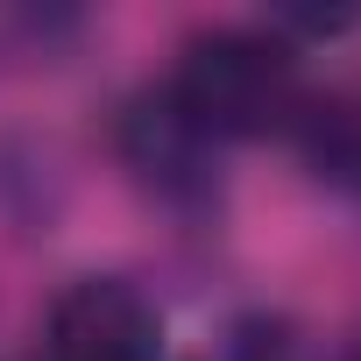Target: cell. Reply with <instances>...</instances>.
<instances>
[{"label":"cell","instance_id":"cell-1","mask_svg":"<svg viewBox=\"0 0 361 361\" xmlns=\"http://www.w3.org/2000/svg\"><path fill=\"white\" fill-rule=\"evenodd\" d=\"M163 92L192 114V128H206L227 149V142L290 135L312 85H305L298 43L276 36L269 22H213V29H192L177 43Z\"/></svg>","mask_w":361,"mask_h":361},{"label":"cell","instance_id":"cell-2","mask_svg":"<svg viewBox=\"0 0 361 361\" xmlns=\"http://www.w3.org/2000/svg\"><path fill=\"white\" fill-rule=\"evenodd\" d=\"M114 156L135 177V192L170 206V213H206L220 206V142L192 128V114L177 106L163 85H142L114 114Z\"/></svg>","mask_w":361,"mask_h":361},{"label":"cell","instance_id":"cell-3","mask_svg":"<svg viewBox=\"0 0 361 361\" xmlns=\"http://www.w3.org/2000/svg\"><path fill=\"white\" fill-rule=\"evenodd\" d=\"M36 361H163V319L128 276H71L43 312Z\"/></svg>","mask_w":361,"mask_h":361},{"label":"cell","instance_id":"cell-4","mask_svg":"<svg viewBox=\"0 0 361 361\" xmlns=\"http://www.w3.org/2000/svg\"><path fill=\"white\" fill-rule=\"evenodd\" d=\"M290 142L305 156V170L333 192H361V85H326L305 92Z\"/></svg>","mask_w":361,"mask_h":361},{"label":"cell","instance_id":"cell-5","mask_svg":"<svg viewBox=\"0 0 361 361\" xmlns=\"http://www.w3.org/2000/svg\"><path fill=\"white\" fill-rule=\"evenodd\" d=\"M347 361H361V354H347Z\"/></svg>","mask_w":361,"mask_h":361}]
</instances>
